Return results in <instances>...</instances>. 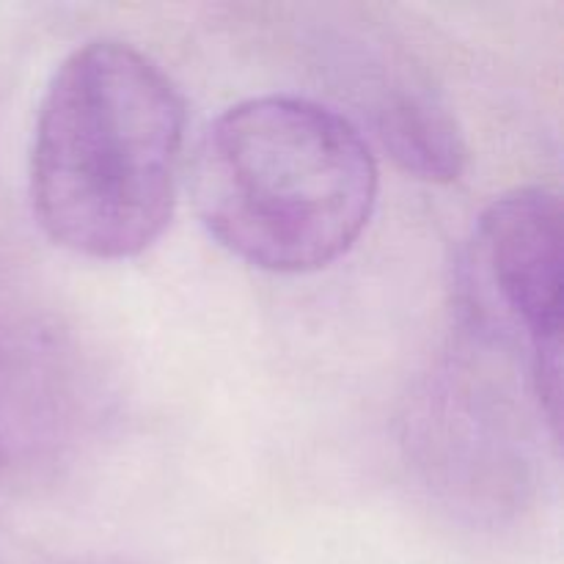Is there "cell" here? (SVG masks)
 <instances>
[{"mask_svg": "<svg viewBox=\"0 0 564 564\" xmlns=\"http://www.w3.org/2000/svg\"><path fill=\"white\" fill-rule=\"evenodd\" d=\"M185 165V102L127 42L72 50L50 77L28 158L33 218L64 251L141 257L169 229Z\"/></svg>", "mask_w": 564, "mask_h": 564, "instance_id": "obj_1", "label": "cell"}, {"mask_svg": "<svg viewBox=\"0 0 564 564\" xmlns=\"http://www.w3.org/2000/svg\"><path fill=\"white\" fill-rule=\"evenodd\" d=\"M474 268L488 308L529 347L534 397L554 433H560L564 268L560 193L534 185L496 198L477 224Z\"/></svg>", "mask_w": 564, "mask_h": 564, "instance_id": "obj_3", "label": "cell"}, {"mask_svg": "<svg viewBox=\"0 0 564 564\" xmlns=\"http://www.w3.org/2000/svg\"><path fill=\"white\" fill-rule=\"evenodd\" d=\"M191 187L204 229L251 268L317 273L375 213L378 160L347 116L306 97H253L209 121Z\"/></svg>", "mask_w": 564, "mask_h": 564, "instance_id": "obj_2", "label": "cell"}, {"mask_svg": "<svg viewBox=\"0 0 564 564\" xmlns=\"http://www.w3.org/2000/svg\"><path fill=\"white\" fill-rule=\"evenodd\" d=\"M375 135L397 169L446 185L460 176L466 141L455 116L424 91H391L375 108Z\"/></svg>", "mask_w": 564, "mask_h": 564, "instance_id": "obj_4", "label": "cell"}]
</instances>
